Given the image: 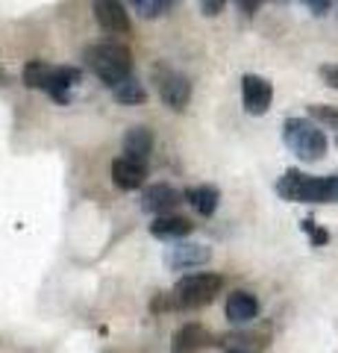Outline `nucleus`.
I'll use <instances>...</instances> for the list:
<instances>
[{"label":"nucleus","mask_w":338,"mask_h":353,"mask_svg":"<svg viewBox=\"0 0 338 353\" xmlns=\"http://www.w3.org/2000/svg\"><path fill=\"white\" fill-rule=\"evenodd\" d=\"M277 194L288 203H338V174L312 176L288 168L277 180Z\"/></svg>","instance_id":"obj_1"},{"label":"nucleus","mask_w":338,"mask_h":353,"mask_svg":"<svg viewBox=\"0 0 338 353\" xmlns=\"http://www.w3.org/2000/svg\"><path fill=\"white\" fill-rule=\"evenodd\" d=\"M85 65L94 77H101V83L115 88L121 80H127L133 74V59H129V50L124 44H115V41H101V44H92L85 48Z\"/></svg>","instance_id":"obj_2"},{"label":"nucleus","mask_w":338,"mask_h":353,"mask_svg":"<svg viewBox=\"0 0 338 353\" xmlns=\"http://www.w3.org/2000/svg\"><path fill=\"white\" fill-rule=\"evenodd\" d=\"M77 83H80V71L71 68V65H45L39 59L24 65V85L41 88L59 103H68V88Z\"/></svg>","instance_id":"obj_3"},{"label":"nucleus","mask_w":338,"mask_h":353,"mask_svg":"<svg viewBox=\"0 0 338 353\" xmlns=\"http://www.w3.org/2000/svg\"><path fill=\"white\" fill-rule=\"evenodd\" d=\"M282 141L294 157L306 159V162H318L326 153V136L318 124H312L306 118H288L282 124Z\"/></svg>","instance_id":"obj_4"},{"label":"nucleus","mask_w":338,"mask_h":353,"mask_svg":"<svg viewBox=\"0 0 338 353\" xmlns=\"http://www.w3.org/2000/svg\"><path fill=\"white\" fill-rule=\"evenodd\" d=\"M224 289V280L218 274H189L171 292V303L177 309H200L212 303Z\"/></svg>","instance_id":"obj_5"},{"label":"nucleus","mask_w":338,"mask_h":353,"mask_svg":"<svg viewBox=\"0 0 338 353\" xmlns=\"http://www.w3.org/2000/svg\"><path fill=\"white\" fill-rule=\"evenodd\" d=\"M150 74H154V85H156V92L162 97V103L171 106L173 112H182L191 101V83L185 80L182 74L168 68V65H154Z\"/></svg>","instance_id":"obj_6"},{"label":"nucleus","mask_w":338,"mask_h":353,"mask_svg":"<svg viewBox=\"0 0 338 353\" xmlns=\"http://www.w3.org/2000/svg\"><path fill=\"white\" fill-rule=\"evenodd\" d=\"M274 101V85H271L265 77L256 74H244L242 80V103L247 115H265Z\"/></svg>","instance_id":"obj_7"},{"label":"nucleus","mask_w":338,"mask_h":353,"mask_svg":"<svg viewBox=\"0 0 338 353\" xmlns=\"http://www.w3.org/2000/svg\"><path fill=\"white\" fill-rule=\"evenodd\" d=\"M212 259V248L206 245H194V241H177L168 250V268L171 271H191V268H203L206 262Z\"/></svg>","instance_id":"obj_8"},{"label":"nucleus","mask_w":338,"mask_h":353,"mask_svg":"<svg viewBox=\"0 0 338 353\" xmlns=\"http://www.w3.org/2000/svg\"><path fill=\"white\" fill-rule=\"evenodd\" d=\"M94 18L112 36H127L129 32V12L121 0H94Z\"/></svg>","instance_id":"obj_9"},{"label":"nucleus","mask_w":338,"mask_h":353,"mask_svg":"<svg viewBox=\"0 0 338 353\" xmlns=\"http://www.w3.org/2000/svg\"><path fill=\"white\" fill-rule=\"evenodd\" d=\"M182 201V194L173 189V185L168 183H159V185H150V189H145V194H141V209L150 215H171V209L177 206Z\"/></svg>","instance_id":"obj_10"},{"label":"nucleus","mask_w":338,"mask_h":353,"mask_svg":"<svg viewBox=\"0 0 338 353\" xmlns=\"http://www.w3.org/2000/svg\"><path fill=\"white\" fill-rule=\"evenodd\" d=\"M147 180V168L145 162L138 159H129V157H121L112 162V183L118 185V189L124 192H133V189H141Z\"/></svg>","instance_id":"obj_11"},{"label":"nucleus","mask_w":338,"mask_h":353,"mask_svg":"<svg viewBox=\"0 0 338 353\" xmlns=\"http://www.w3.org/2000/svg\"><path fill=\"white\" fill-rule=\"evenodd\" d=\"M224 312L233 324H247L259 315V301H256V294H250V292H233L226 297Z\"/></svg>","instance_id":"obj_12"},{"label":"nucleus","mask_w":338,"mask_h":353,"mask_svg":"<svg viewBox=\"0 0 338 353\" xmlns=\"http://www.w3.org/2000/svg\"><path fill=\"white\" fill-rule=\"evenodd\" d=\"M209 345V333L200 324H182L171 341V353H198Z\"/></svg>","instance_id":"obj_13"},{"label":"nucleus","mask_w":338,"mask_h":353,"mask_svg":"<svg viewBox=\"0 0 338 353\" xmlns=\"http://www.w3.org/2000/svg\"><path fill=\"white\" fill-rule=\"evenodd\" d=\"M154 153V132L147 127H129L124 136V157L145 162Z\"/></svg>","instance_id":"obj_14"},{"label":"nucleus","mask_w":338,"mask_h":353,"mask_svg":"<svg viewBox=\"0 0 338 353\" xmlns=\"http://www.w3.org/2000/svg\"><path fill=\"white\" fill-rule=\"evenodd\" d=\"M191 230H194V224L182 215H159L154 224H150V233H154L156 239H173V241L185 239Z\"/></svg>","instance_id":"obj_15"},{"label":"nucleus","mask_w":338,"mask_h":353,"mask_svg":"<svg viewBox=\"0 0 338 353\" xmlns=\"http://www.w3.org/2000/svg\"><path fill=\"white\" fill-rule=\"evenodd\" d=\"M182 197L191 203V209L198 215H215V209H218V201H221V192L215 189V185H191V189H185Z\"/></svg>","instance_id":"obj_16"},{"label":"nucleus","mask_w":338,"mask_h":353,"mask_svg":"<svg viewBox=\"0 0 338 353\" xmlns=\"http://www.w3.org/2000/svg\"><path fill=\"white\" fill-rule=\"evenodd\" d=\"M112 97H115L118 103H127V106H136V103H138V106H141V103L147 101V92H145V85H141L136 77L129 74L127 80H121V83L112 88Z\"/></svg>","instance_id":"obj_17"},{"label":"nucleus","mask_w":338,"mask_h":353,"mask_svg":"<svg viewBox=\"0 0 338 353\" xmlns=\"http://www.w3.org/2000/svg\"><path fill=\"white\" fill-rule=\"evenodd\" d=\"M177 3V0H138L136 3V9L145 18H156V15H162V12H168V9Z\"/></svg>","instance_id":"obj_18"},{"label":"nucleus","mask_w":338,"mask_h":353,"mask_svg":"<svg viewBox=\"0 0 338 353\" xmlns=\"http://www.w3.org/2000/svg\"><path fill=\"white\" fill-rule=\"evenodd\" d=\"M300 227H303V233H309V239H312V245H315V248H321V245H326V241H330V233H326V230H321L312 218L300 221Z\"/></svg>","instance_id":"obj_19"},{"label":"nucleus","mask_w":338,"mask_h":353,"mask_svg":"<svg viewBox=\"0 0 338 353\" xmlns=\"http://www.w3.org/2000/svg\"><path fill=\"white\" fill-rule=\"evenodd\" d=\"M309 115L324 121V124H330V130H338V109H332V106H309Z\"/></svg>","instance_id":"obj_20"},{"label":"nucleus","mask_w":338,"mask_h":353,"mask_svg":"<svg viewBox=\"0 0 338 353\" xmlns=\"http://www.w3.org/2000/svg\"><path fill=\"white\" fill-rule=\"evenodd\" d=\"M224 6H226V0H200V9H203V15H221L224 12Z\"/></svg>","instance_id":"obj_21"},{"label":"nucleus","mask_w":338,"mask_h":353,"mask_svg":"<svg viewBox=\"0 0 338 353\" xmlns=\"http://www.w3.org/2000/svg\"><path fill=\"white\" fill-rule=\"evenodd\" d=\"M233 3H235L238 9H242L244 15H256V12H259V6L265 3V0H233Z\"/></svg>","instance_id":"obj_22"},{"label":"nucleus","mask_w":338,"mask_h":353,"mask_svg":"<svg viewBox=\"0 0 338 353\" xmlns=\"http://www.w3.org/2000/svg\"><path fill=\"white\" fill-rule=\"evenodd\" d=\"M321 77H324V83H326V85L338 88V65H324V68H321Z\"/></svg>","instance_id":"obj_23"},{"label":"nucleus","mask_w":338,"mask_h":353,"mask_svg":"<svg viewBox=\"0 0 338 353\" xmlns=\"http://www.w3.org/2000/svg\"><path fill=\"white\" fill-rule=\"evenodd\" d=\"M303 3H306V6L312 9L315 15H324L326 9H330V3H332V0H303Z\"/></svg>","instance_id":"obj_24"},{"label":"nucleus","mask_w":338,"mask_h":353,"mask_svg":"<svg viewBox=\"0 0 338 353\" xmlns=\"http://www.w3.org/2000/svg\"><path fill=\"white\" fill-rule=\"evenodd\" d=\"M230 353H247V350H230Z\"/></svg>","instance_id":"obj_25"}]
</instances>
